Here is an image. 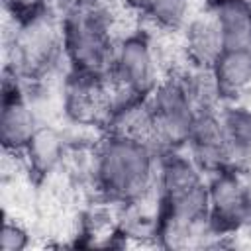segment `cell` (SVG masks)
I'll list each match as a JSON object with an SVG mask.
<instances>
[{"label": "cell", "mask_w": 251, "mask_h": 251, "mask_svg": "<svg viewBox=\"0 0 251 251\" xmlns=\"http://www.w3.org/2000/svg\"><path fill=\"white\" fill-rule=\"evenodd\" d=\"M220 122L226 135L229 163L235 169L251 167V108L249 106H224L220 108Z\"/></svg>", "instance_id": "11"}, {"label": "cell", "mask_w": 251, "mask_h": 251, "mask_svg": "<svg viewBox=\"0 0 251 251\" xmlns=\"http://www.w3.org/2000/svg\"><path fill=\"white\" fill-rule=\"evenodd\" d=\"M247 47H249V51H251V41H249V45H247Z\"/></svg>", "instance_id": "18"}, {"label": "cell", "mask_w": 251, "mask_h": 251, "mask_svg": "<svg viewBox=\"0 0 251 251\" xmlns=\"http://www.w3.org/2000/svg\"><path fill=\"white\" fill-rule=\"evenodd\" d=\"M208 216L220 235L251 226V184L239 169L226 167L210 175Z\"/></svg>", "instance_id": "5"}, {"label": "cell", "mask_w": 251, "mask_h": 251, "mask_svg": "<svg viewBox=\"0 0 251 251\" xmlns=\"http://www.w3.org/2000/svg\"><path fill=\"white\" fill-rule=\"evenodd\" d=\"M63 112L76 126L106 124L112 112L108 76L71 71L63 86Z\"/></svg>", "instance_id": "6"}, {"label": "cell", "mask_w": 251, "mask_h": 251, "mask_svg": "<svg viewBox=\"0 0 251 251\" xmlns=\"http://www.w3.org/2000/svg\"><path fill=\"white\" fill-rule=\"evenodd\" d=\"M157 149L151 143L106 133L94 149L92 180L112 204H141L157 188Z\"/></svg>", "instance_id": "1"}, {"label": "cell", "mask_w": 251, "mask_h": 251, "mask_svg": "<svg viewBox=\"0 0 251 251\" xmlns=\"http://www.w3.org/2000/svg\"><path fill=\"white\" fill-rule=\"evenodd\" d=\"M208 12L216 18L226 47H247L251 41V0H210Z\"/></svg>", "instance_id": "13"}, {"label": "cell", "mask_w": 251, "mask_h": 251, "mask_svg": "<svg viewBox=\"0 0 251 251\" xmlns=\"http://www.w3.org/2000/svg\"><path fill=\"white\" fill-rule=\"evenodd\" d=\"M184 147L188 149V155L192 157V161L206 175L231 167L224 127L220 122V110L196 112V118L192 122L190 135Z\"/></svg>", "instance_id": "8"}, {"label": "cell", "mask_w": 251, "mask_h": 251, "mask_svg": "<svg viewBox=\"0 0 251 251\" xmlns=\"http://www.w3.org/2000/svg\"><path fill=\"white\" fill-rule=\"evenodd\" d=\"M4 4L14 14L16 20H24L45 10V0H4Z\"/></svg>", "instance_id": "16"}, {"label": "cell", "mask_w": 251, "mask_h": 251, "mask_svg": "<svg viewBox=\"0 0 251 251\" xmlns=\"http://www.w3.org/2000/svg\"><path fill=\"white\" fill-rule=\"evenodd\" d=\"M214 80L224 100L235 98L251 86V51L249 47H227L212 65Z\"/></svg>", "instance_id": "12"}, {"label": "cell", "mask_w": 251, "mask_h": 251, "mask_svg": "<svg viewBox=\"0 0 251 251\" xmlns=\"http://www.w3.org/2000/svg\"><path fill=\"white\" fill-rule=\"evenodd\" d=\"M190 0H149L145 16L161 29L173 31L186 24Z\"/></svg>", "instance_id": "14"}, {"label": "cell", "mask_w": 251, "mask_h": 251, "mask_svg": "<svg viewBox=\"0 0 251 251\" xmlns=\"http://www.w3.org/2000/svg\"><path fill=\"white\" fill-rule=\"evenodd\" d=\"M39 126L41 122L20 84V76L6 69L0 112V141L4 145V151L22 153Z\"/></svg>", "instance_id": "7"}, {"label": "cell", "mask_w": 251, "mask_h": 251, "mask_svg": "<svg viewBox=\"0 0 251 251\" xmlns=\"http://www.w3.org/2000/svg\"><path fill=\"white\" fill-rule=\"evenodd\" d=\"M63 55L71 71L106 76L116 41L112 14L102 0H73L61 16Z\"/></svg>", "instance_id": "2"}, {"label": "cell", "mask_w": 251, "mask_h": 251, "mask_svg": "<svg viewBox=\"0 0 251 251\" xmlns=\"http://www.w3.org/2000/svg\"><path fill=\"white\" fill-rule=\"evenodd\" d=\"M20 155H24L27 171L43 178L51 175L67 157V139L55 126L41 124Z\"/></svg>", "instance_id": "10"}, {"label": "cell", "mask_w": 251, "mask_h": 251, "mask_svg": "<svg viewBox=\"0 0 251 251\" xmlns=\"http://www.w3.org/2000/svg\"><path fill=\"white\" fill-rule=\"evenodd\" d=\"M0 245L4 251H22L29 245V231L16 220L6 218L2 226Z\"/></svg>", "instance_id": "15"}, {"label": "cell", "mask_w": 251, "mask_h": 251, "mask_svg": "<svg viewBox=\"0 0 251 251\" xmlns=\"http://www.w3.org/2000/svg\"><path fill=\"white\" fill-rule=\"evenodd\" d=\"M157 75V51L145 33L133 31L116 41L110 71L106 75L112 108L133 98H147L161 82Z\"/></svg>", "instance_id": "3"}, {"label": "cell", "mask_w": 251, "mask_h": 251, "mask_svg": "<svg viewBox=\"0 0 251 251\" xmlns=\"http://www.w3.org/2000/svg\"><path fill=\"white\" fill-rule=\"evenodd\" d=\"M153 118V145L169 151L186 145L196 108L178 75L161 80L147 96Z\"/></svg>", "instance_id": "4"}, {"label": "cell", "mask_w": 251, "mask_h": 251, "mask_svg": "<svg viewBox=\"0 0 251 251\" xmlns=\"http://www.w3.org/2000/svg\"><path fill=\"white\" fill-rule=\"evenodd\" d=\"M126 8H129V10H133V12H145V8H147V4H149V0H120Z\"/></svg>", "instance_id": "17"}, {"label": "cell", "mask_w": 251, "mask_h": 251, "mask_svg": "<svg viewBox=\"0 0 251 251\" xmlns=\"http://www.w3.org/2000/svg\"><path fill=\"white\" fill-rule=\"evenodd\" d=\"M224 33L216 22V18L206 10L184 24L182 33V51L190 67L196 69H212L218 57L226 51Z\"/></svg>", "instance_id": "9"}]
</instances>
